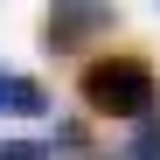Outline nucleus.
Segmentation results:
<instances>
[{
  "label": "nucleus",
  "mask_w": 160,
  "mask_h": 160,
  "mask_svg": "<svg viewBox=\"0 0 160 160\" xmlns=\"http://www.w3.org/2000/svg\"><path fill=\"white\" fill-rule=\"evenodd\" d=\"M77 91H84V112L91 118H139V125L153 118V98H160L146 56H98Z\"/></svg>",
  "instance_id": "1"
},
{
  "label": "nucleus",
  "mask_w": 160,
  "mask_h": 160,
  "mask_svg": "<svg viewBox=\"0 0 160 160\" xmlns=\"http://www.w3.org/2000/svg\"><path fill=\"white\" fill-rule=\"evenodd\" d=\"M0 112L7 118H42L49 112V91L35 84V77H21V70H0Z\"/></svg>",
  "instance_id": "3"
},
{
  "label": "nucleus",
  "mask_w": 160,
  "mask_h": 160,
  "mask_svg": "<svg viewBox=\"0 0 160 160\" xmlns=\"http://www.w3.org/2000/svg\"><path fill=\"white\" fill-rule=\"evenodd\" d=\"M118 160H160V118H146V125H139V139H132Z\"/></svg>",
  "instance_id": "5"
},
{
  "label": "nucleus",
  "mask_w": 160,
  "mask_h": 160,
  "mask_svg": "<svg viewBox=\"0 0 160 160\" xmlns=\"http://www.w3.org/2000/svg\"><path fill=\"white\" fill-rule=\"evenodd\" d=\"M56 153H98L84 125H56Z\"/></svg>",
  "instance_id": "6"
},
{
  "label": "nucleus",
  "mask_w": 160,
  "mask_h": 160,
  "mask_svg": "<svg viewBox=\"0 0 160 160\" xmlns=\"http://www.w3.org/2000/svg\"><path fill=\"white\" fill-rule=\"evenodd\" d=\"M112 21H118L112 7H49V35H42V42L63 56V49H84L98 28H112Z\"/></svg>",
  "instance_id": "2"
},
{
  "label": "nucleus",
  "mask_w": 160,
  "mask_h": 160,
  "mask_svg": "<svg viewBox=\"0 0 160 160\" xmlns=\"http://www.w3.org/2000/svg\"><path fill=\"white\" fill-rule=\"evenodd\" d=\"M0 160H56V139H7Z\"/></svg>",
  "instance_id": "4"
}]
</instances>
